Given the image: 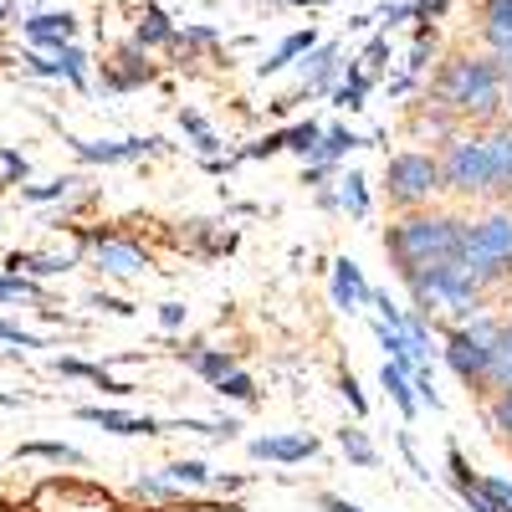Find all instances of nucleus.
Here are the masks:
<instances>
[{
	"label": "nucleus",
	"instance_id": "nucleus-17",
	"mask_svg": "<svg viewBox=\"0 0 512 512\" xmlns=\"http://www.w3.org/2000/svg\"><path fill=\"white\" fill-rule=\"evenodd\" d=\"M477 31L492 47V57L507 52L512 47V0H477Z\"/></svg>",
	"mask_w": 512,
	"mask_h": 512
},
{
	"label": "nucleus",
	"instance_id": "nucleus-14",
	"mask_svg": "<svg viewBox=\"0 0 512 512\" xmlns=\"http://www.w3.org/2000/svg\"><path fill=\"white\" fill-rule=\"evenodd\" d=\"M246 451H251V461L297 466V461H313V456H318V436H308V431H287V436H256Z\"/></svg>",
	"mask_w": 512,
	"mask_h": 512
},
{
	"label": "nucleus",
	"instance_id": "nucleus-18",
	"mask_svg": "<svg viewBox=\"0 0 512 512\" xmlns=\"http://www.w3.org/2000/svg\"><path fill=\"white\" fill-rule=\"evenodd\" d=\"M180 359H185L205 384H221L226 374H236V369H241V364H236V354H231V349H216V344H185V349H180Z\"/></svg>",
	"mask_w": 512,
	"mask_h": 512
},
{
	"label": "nucleus",
	"instance_id": "nucleus-6",
	"mask_svg": "<svg viewBox=\"0 0 512 512\" xmlns=\"http://www.w3.org/2000/svg\"><path fill=\"white\" fill-rule=\"evenodd\" d=\"M384 200H390V210H400V216H415V210H431L441 190V164L436 154H425V149H400L390 154V164H384Z\"/></svg>",
	"mask_w": 512,
	"mask_h": 512
},
{
	"label": "nucleus",
	"instance_id": "nucleus-47",
	"mask_svg": "<svg viewBox=\"0 0 512 512\" xmlns=\"http://www.w3.org/2000/svg\"><path fill=\"white\" fill-rule=\"evenodd\" d=\"M410 379H415V400H420V405H431V410H441V390H436V374H431V364L415 369Z\"/></svg>",
	"mask_w": 512,
	"mask_h": 512
},
{
	"label": "nucleus",
	"instance_id": "nucleus-30",
	"mask_svg": "<svg viewBox=\"0 0 512 512\" xmlns=\"http://www.w3.org/2000/svg\"><path fill=\"white\" fill-rule=\"evenodd\" d=\"M16 461H52V466H82L88 456H82L77 446H67V441H21V446H16Z\"/></svg>",
	"mask_w": 512,
	"mask_h": 512
},
{
	"label": "nucleus",
	"instance_id": "nucleus-2",
	"mask_svg": "<svg viewBox=\"0 0 512 512\" xmlns=\"http://www.w3.org/2000/svg\"><path fill=\"white\" fill-rule=\"evenodd\" d=\"M466 241V221L456 210H415V216H400L384 231V251H390V267L400 282H410L425 267L456 262Z\"/></svg>",
	"mask_w": 512,
	"mask_h": 512
},
{
	"label": "nucleus",
	"instance_id": "nucleus-39",
	"mask_svg": "<svg viewBox=\"0 0 512 512\" xmlns=\"http://www.w3.org/2000/svg\"><path fill=\"white\" fill-rule=\"evenodd\" d=\"M482 420H487V431H492L497 441H512V390H507V395H492V400L482 405Z\"/></svg>",
	"mask_w": 512,
	"mask_h": 512
},
{
	"label": "nucleus",
	"instance_id": "nucleus-12",
	"mask_svg": "<svg viewBox=\"0 0 512 512\" xmlns=\"http://www.w3.org/2000/svg\"><path fill=\"white\" fill-rule=\"evenodd\" d=\"M328 272H333V308L338 313H364L374 303V287H369V277L354 256H338Z\"/></svg>",
	"mask_w": 512,
	"mask_h": 512
},
{
	"label": "nucleus",
	"instance_id": "nucleus-22",
	"mask_svg": "<svg viewBox=\"0 0 512 512\" xmlns=\"http://www.w3.org/2000/svg\"><path fill=\"white\" fill-rule=\"evenodd\" d=\"M333 190H338V210H344L349 221H369L374 195H369V180L359 175V169H349V175H338V180H333Z\"/></svg>",
	"mask_w": 512,
	"mask_h": 512
},
{
	"label": "nucleus",
	"instance_id": "nucleus-58",
	"mask_svg": "<svg viewBox=\"0 0 512 512\" xmlns=\"http://www.w3.org/2000/svg\"><path fill=\"white\" fill-rule=\"evenodd\" d=\"M0 512H6V507H0Z\"/></svg>",
	"mask_w": 512,
	"mask_h": 512
},
{
	"label": "nucleus",
	"instance_id": "nucleus-44",
	"mask_svg": "<svg viewBox=\"0 0 512 512\" xmlns=\"http://www.w3.org/2000/svg\"><path fill=\"white\" fill-rule=\"evenodd\" d=\"M57 72L72 82V88H88V57H82L77 47H62L57 52Z\"/></svg>",
	"mask_w": 512,
	"mask_h": 512
},
{
	"label": "nucleus",
	"instance_id": "nucleus-23",
	"mask_svg": "<svg viewBox=\"0 0 512 512\" xmlns=\"http://www.w3.org/2000/svg\"><path fill=\"white\" fill-rule=\"evenodd\" d=\"M72 31H77V21L62 11H47V16H31L26 21V36L36 41V47H52V52H62V47H72Z\"/></svg>",
	"mask_w": 512,
	"mask_h": 512
},
{
	"label": "nucleus",
	"instance_id": "nucleus-51",
	"mask_svg": "<svg viewBox=\"0 0 512 512\" xmlns=\"http://www.w3.org/2000/svg\"><path fill=\"white\" fill-rule=\"evenodd\" d=\"M93 308H98V313H113V318H134V303H123V297H108V292H93Z\"/></svg>",
	"mask_w": 512,
	"mask_h": 512
},
{
	"label": "nucleus",
	"instance_id": "nucleus-7",
	"mask_svg": "<svg viewBox=\"0 0 512 512\" xmlns=\"http://www.w3.org/2000/svg\"><path fill=\"white\" fill-rule=\"evenodd\" d=\"M461 262L477 272V282L487 292L512 277V210H492V216H482V221H466Z\"/></svg>",
	"mask_w": 512,
	"mask_h": 512
},
{
	"label": "nucleus",
	"instance_id": "nucleus-11",
	"mask_svg": "<svg viewBox=\"0 0 512 512\" xmlns=\"http://www.w3.org/2000/svg\"><path fill=\"white\" fill-rule=\"evenodd\" d=\"M364 139L354 134V128H344V123H333V128H323V139L313 144V154L303 159V185H313V190H323V185H333L338 175L333 169L349 159V149H359Z\"/></svg>",
	"mask_w": 512,
	"mask_h": 512
},
{
	"label": "nucleus",
	"instance_id": "nucleus-5",
	"mask_svg": "<svg viewBox=\"0 0 512 512\" xmlns=\"http://www.w3.org/2000/svg\"><path fill=\"white\" fill-rule=\"evenodd\" d=\"M497 338H502V323L497 318H472L461 328H446L441 338V359L451 364V374L466 384V390H477L487 400V379H492V359H497Z\"/></svg>",
	"mask_w": 512,
	"mask_h": 512
},
{
	"label": "nucleus",
	"instance_id": "nucleus-35",
	"mask_svg": "<svg viewBox=\"0 0 512 512\" xmlns=\"http://www.w3.org/2000/svg\"><path fill=\"white\" fill-rule=\"evenodd\" d=\"M77 175H57V180H47V185H21V200H31V205H62V200H72L77 195Z\"/></svg>",
	"mask_w": 512,
	"mask_h": 512
},
{
	"label": "nucleus",
	"instance_id": "nucleus-1",
	"mask_svg": "<svg viewBox=\"0 0 512 512\" xmlns=\"http://www.w3.org/2000/svg\"><path fill=\"white\" fill-rule=\"evenodd\" d=\"M425 103L446 108L456 123H482V134H487V123L497 128L507 118V77H502V67H497L492 52L487 57L456 52V57H446L436 67Z\"/></svg>",
	"mask_w": 512,
	"mask_h": 512
},
{
	"label": "nucleus",
	"instance_id": "nucleus-8",
	"mask_svg": "<svg viewBox=\"0 0 512 512\" xmlns=\"http://www.w3.org/2000/svg\"><path fill=\"white\" fill-rule=\"evenodd\" d=\"M72 231H77V251L93 256V267L103 277H139V272L154 267V256L139 241H128V236H118L108 226H72Z\"/></svg>",
	"mask_w": 512,
	"mask_h": 512
},
{
	"label": "nucleus",
	"instance_id": "nucleus-34",
	"mask_svg": "<svg viewBox=\"0 0 512 512\" xmlns=\"http://www.w3.org/2000/svg\"><path fill=\"white\" fill-rule=\"evenodd\" d=\"M512 390V323H502V338H497V359H492V379H487V400L492 395H507Z\"/></svg>",
	"mask_w": 512,
	"mask_h": 512
},
{
	"label": "nucleus",
	"instance_id": "nucleus-42",
	"mask_svg": "<svg viewBox=\"0 0 512 512\" xmlns=\"http://www.w3.org/2000/svg\"><path fill=\"white\" fill-rule=\"evenodd\" d=\"M477 492L497 507V512H512V482L507 477H492V472H477Z\"/></svg>",
	"mask_w": 512,
	"mask_h": 512
},
{
	"label": "nucleus",
	"instance_id": "nucleus-55",
	"mask_svg": "<svg viewBox=\"0 0 512 512\" xmlns=\"http://www.w3.org/2000/svg\"><path fill=\"white\" fill-rule=\"evenodd\" d=\"M400 451H405V461H410V472L431 482V472H425V466H420V451H415V436H410V431H400Z\"/></svg>",
	"mask_w": 512,
	"mask_h": 512
},
{
	"label": "nucleus",
	"instance_id": "nucleus-36",
	"mask_svg": "<svg viewBox=\"0 0 512 512\" xmlns=\"http://www.w3.org/2000/svg\"><path fill=\"white\" fill-rule=\"evenodd\" d=\"M487 144H492V164H497L502 190H512V123H507V118H502L497 128H487Z\"/></svg>",
	"mask_w": 512,
	"mask_h": 512
},
{
	"label": "nucleus",
	"instance_id": "nucleus-49",
	"mask_svg": "<svg viewBox=\"0 0 512 512\" xmlns=\"http://www.w3.org/2000/svg\"><path fill=\"white\" fill-rule=\"evenodd\" d=\"M0 344H21V349H41V338L36 333H26L21 323H11V318H0Z\"/></svg>",
	"mask_w": 512,
	"mask_h": 512
},
{
	"label": "nucleus",
	"instance_id": "nucleus-4",
	"mask_svg": "<svg viewBox=\"0 0 512 512\" xmlns=\"http://www.w3.org/2000/svg\"><path fill=\"white\" fill-rule=\"evenodd\" d=\"M441 164V190L456 200H477V195H502L497 164H492V144L482 128H461L451 144H441L436 154Z\"/></svg>",
	"mask_w": 512,
	"mask_h": 512
},
{
	"label": "nucleus",
	"instance_id": "nucleus-53",
	"mask_svg": "<svg viewBox=\"0 0 512 512\" xmlns=\"http://www.w3.org/2000/svg\"><path fill=\"white\" fill-rule=\"evenodd\" d=\"M185 313H190L185 303H159V328H164V333H175V328H185Z\"/></svg>",
	"mask_w": 512,
	"mask_h": 512
},
{
	"label": "nucleus",
	"instance_id": "nucleus-45",
	"mask_svg": "<svg viewBox=\"0 0 512 512\" xmlns=\"http://www.w3.org/2000/svg\"><path fill=\"white\" fill-rule=\"evenodd\" d=\"M338 395H344V400H349V410H354V420H364V415H369V395L359 390V379H354L349 369H344V374H338Z\"/></svg>",
	"mask_w": 512,
	"mask_h": 512
},
{
	"label": "nucleus",
	"instance_id": "nucleus-20",
	"mask_svg": "<svg viewBox=\"0 0 512 512\" xmlns=\"http://www.w3.org/2000/svg\"><path fill=\"white\" fill-rule=\"evenodd\" d=\"M52 369H57L62 379H88V384H98V390L113 395V400H128V395H134V384L113 379L103 364H88V359H52Z\"/></svg>",
	"mask_w": 512,
	"mask_h": 512
},
{
	"label": "nucleus",
	"instance_id": "nucleus-26",
	"mask_svg": "<svg viewBox=\"0 0 512 512\" xmlns=\"http://www.w3.org/2000/svg\"><path fill=\"white\" fill-rule=\"evenodd\" d=\"M118 62H123V67H108V72H103V88H113V93H128V88H139V82H149V77H154V67L144 62V52H139V47H128Z\"/></svg>",
	"mask_w": 512,
	"mask_h": 512
},
{
	"label": "nucleus",
	"instance_id": "nucleus-28",
	"mask_svg": "<svg viewBox=\"0 0 512 512\" xmlns=\"http://www.w3.org/2000/svg\"><path fill=\"white\" fill-rule=\"evenodd\" d=\"M338 451H344L349 466H359V472H374L379 466V446L369 441L364 425H344V431H338Z\"/></svg>",
	"mask_w": 512,
	"mask_h": 512
},
{
	"label": "nucleus",
	"instance_id": "nucleus-48",
	"mask_svg": "<svg viewBox=\"0 0 512 512\" xmlns=\"http://www.w3.org/2000/svg\"><path fill=\"white\" fill-rule=\"evenodd\" d=\"M405 21H415V0H395V6L379 11V31H384V36H390L395 26H405Z\"/></svg>",
	"mask_w": 512,
	"mask_h": 512
},
{
	"label": "nucleus",
	"instance_id": "nucleus-32",
	"mask_svg": "<svg viewBox=\"0 0 512 512\" xmlns=\"http://www.w3.org/2000/svg\"><path fill=\"white\" fill-rule=\"evenodd\" d=\"M169 431H195V436H210V441H236L241 420H236V415H216V420H200V415H180V420H169Z\"/></svg>",
	"mask_w": 512,
	"mask_h": 512
},
{
	"label": "nucleus",
	"instance_id": "nucleus-31",
	"mask_svg": "<svg viewBox=\"0 0 512 512\" xmlns=\"http://www.w3.org/2000/svg\"><path fill=\"white\" fill-rule=\"evenodd\" d=\"M169 41H175V21L164 16V6H144V21L134 31V47L149 52V47H169Z\"/></svg>",
	"mask_w": 512,
	"mask_h": 512
},
{
	"label": "nucleus",
	"instance_id": "nucleus-24",
	"mask_svg": "<svg viewBox=\"0 0 512 512\" xmlns=\"http://www.w3.org/2000/svg\"><path fill=\"white\" fill-rule=\"evenodd\" d=\"M379 384H384V395H390V405L400 410V420L410 425V420L420 415V400H415V379H410L405 369H395V364H379Z\"/></svg>",
	"mask_w": 512,
	"mask_h": 512
},
{
	"label": "nucleus",
	"instance_id": "nucleus-33",
	"mask_svg": "<svg viewBox=\"0 0 512 512\" xmlns=\"http://www.w3.org/2000/svg\"><path fill=\"white\" fill-rule=\"evenodd\" d=\"M128 492H134L139 502H154V507H175V502H185V497L175 492V482H169L164 472H144V477H134V487H128Z\"/></svg>",
	"mask_w": 512,
	"mask_h": 512
},
{
	"label": "nucleus",
	"instance_id": "nucleus-27",
	"mask_svg": "<svg viewBox=\"0 0 512 512\" xmlns=\"http://www.w3.org/2000/svg\"><path fill=\"white\" fill-rule=\"evenodd\" d=\"M313 47H318V31H313V26H308V31H292V36H287L282 47H277V52H272L262 67H256V72H262V77H277L282 67H292L297 57H308Z\"/></svg>",
	"mask_w": 512,
	"mask_h": 512
},
{
	"label": "nucleus",
	"instance_id": "nucleus-46",
	"mask_svg": "<svg viewBox=\"0 0 512 512\" xmlns=\"http://www.w3.org/2000/svg\"><path fill=\"white\" fill-rule=\"evenodd\" d=\"M154 512H246L241 502H205V497H185V502H175V507H154Z\"/></svg>",
	"mask_w": 512,
	"mask_h": 512
},
{
	"label": "nucleus",
	"instance_id": "nucleus-19",
	"mask_svg": "<svg viewBox=\"0 0 512 512\" xmlns=\"http://www.w3.org/2000/svg\"><path fill=\"white\" fill-rule=\"evenodd\" d=\"M72 267H77V256H47V251H11V256H6V272L31 277V282L62 277V272H72Z\"/></svg>",
	"mask_w": 512,
	"mask_h": 512
},
{
	"label": "nucleus",
	"instance_id": "nucleus-37",
	"mask_svg": "<svg viewBox=\"0 0 512 512\" xmlns=\"http://www.w3.org/2000/svg\"><path fill=\"white\" fill-rule=\"evenodd\" d=\"M180 128L195 139V154H200V159H221V139L210 134V123H205L200 113H180Z\"/></svg>",
	"mask_w": 512,
	"mask_h": 512
},
{
	"label": "nucleus",
	"instance_id": "nucleus-43",
	"mask_svg": "<svg viewBox=\"0 0 512 512\" xmlns=\"http://www.w3.org/2000/svg\"><path fill=\"white\" fill-rule=\"evenodd\" d=\"M359 67H364L369 77H379L384 67H390V36L374 31V36H369V47H364V57H359Z\"/></svg>",
	"mask_w": 512,
	"mask_h": 512
},
{
	"label": "nucleus",
	"instance_id": "nucleus-40",
	"mask_svg": "<svg viewBox=\"0 0 512 512\" xmlns=\"http://www.w3.org/2000/svg\"><path fill=\"white\" fill-rule=\"evenodd\" d=\"M400 333L410 338L415 359H420V364H431V354H436V349H431V323H425V318H415V313L405 308V323H400Z\"/></svg>",
	"mask_w": 512,
	"mask_h": 512
},
{
	"label": "nucleus",
	"instance_id": "nucleus-13",
	"mask_svg": "<svg viewBox=\"0 0 512 512\" xmlns=\"http://www.w3.org/2000/svg\"><path fill=\"white\" fill-rule=\"evenodd\" d=\"M77 420L82 425H98V431H108V436H164V420H154V415H128V410H103V405H82L77 410Z\"/></svg>",
	"mask_w": 512,
	"mask_h": 512
},
{
	"label": "nucleus",
	"instance_id": "nucleus-10",
	"mask_svg": "<svg viewBox=\"0 0 512 512\" xmlns=\"http://www.w3.org/2000/svg\"><path fill=\"white\" fill-rule=\"evenodd\" d=\"M338 72H344V52H338V41H318V47L308 52V62H303V82H297V93L292 98H277L272 113H292V103L333 93L338 88Z\"/></svg>",
	"mask_w": 512,
	"mask_h": 512
},
{
	"label": "nucleus",
	"instance_id": "nucleus-41",
	"mask_svg": "<svg viewBox=\"0 0 512 512\" xmlns=\"http://www.w3.org/2000/svg\"><path fill=\"white\" fill-rule=\"evenodd\" d=\"M21 297H31V303H41V282H31V277H16V272H0V303H21Z\"/></svg>",
	"mask_w": 512,
	"mask_h": 512
},
{
	"label": "nucleus",
	"instance_id": "nucleus-16",
	"mask_svg": "<svg viewBox=\"0 0 512 512\" xmlns=\"http://www.w3.org/2000/svg\"><path fill=\"white\" fill-rule=\"evenodd\" d=\"M446 482H451V492L472 507V512H497V507L477 492V472H472V461H466V451H461L456 441L446 446Z\"/></svg>",
	"mask_w": 512,
	"mask_h": 512
},
{
	"label": "nucleus",
	"instance_id": "nucleus-25",
	"mask_svg": "<svg viewBox=\"0 0 512 512\" xmlns=\"http://www.w3.org/2000/svg\"><path fill=\"white\" fill-rule=\"evenodd\" d=\"M369 88H374V77H369L359 62H344V77H338V88H333L328 98H333V108L359 113V108H364V98H369Z\"/></svg>",
	"mask_w": 512,
	"mask_h": 512
},
{
	"label": "nucleus",
	"instance_id": "nucleus-9",
	"mask_svg": "<svg viewBox=\"0 0 512 512\" xmlns=\"http://www.w3.org/2000/svg\"><path fill=\"white\" fill-rule=\"evenodd\" d=\"M26 512H118V497L88 477H47L31 487Z\"/></svg>",
	"mask_w": 512,
	"mask_h": 512
},
{
	"label": "nucleus",
	"instance_id": "nucleus-56",
	"mask_svg": "<svg viewBox=\"0 0 512 512\" xmlns=\"http://www.w3.org/2000/svg\"><path fill=\"white\" fill-rule=\"evenodd\" d=\"M246 482H251L246 472H231V477H226V472H216V482H210V487H221V492H241Z\"/></svg>",
	"mask_w": 512,
	"mask_h": 512
},
{
	"label": "nucleus",
	"instance_id": "nucleus-21",
	"mask_svg": "<svg viewBox=\"0 0 512 512\" xmlns=\"http://www.w3.org/2000/svg\"><path fill=\"white\" fill-rule=\"evenodd\" d=\"M236 231H226L221 221H190V251L195 256H205V262H216V256H226V251H236Z\"/></svg>",
	"mask_w": 512,
	"mask_h": 512
},
{
	"label": "nucleus",
	"instance_id": "nucleus-38",
	"mask_svg": "<svg viewBox=\"0 0 512 512\" xmlns=\"http://www.w3.org/2000/svg\"><path fill=\"white\" fill-rule=\"evenodd\" d=\"M216 395H221V400H231V405H256V400H262V390H256V379H251L246 369L226 374V379L216 384Z\"/></svg>",
	"mask_w": 512,
	"mask_h": 512
},
{
	"label": "nucleus",
	"instance_id": "nucleus-29",
	"mask_svg": "<svg viewBox=\"0 0 512 512\" xmlns=\"http://www.w3.org/2000/svg\"><path fill=\"white\" fill-rule=\"evenodd\" d=\"M164 477L175 482V492L185 497V492H205L210 482H216V472H210V466L200 461V456H185V461H169L164 466Z\"/></svg>",
	"mask_w": 512,
	"mask_h": 512
},
{
	"label": "nucleus",
	"instance_id": "nucleus-54",
	"mask_svg": "<svg viewBox=\"0 0 512 512\" xmlns=\"http://www.w3.org/2000/svg\"><path fill=\"white\" fill-rule=\"evenodd\" d=\"M318 512H369V507H359V502H349V497H338V492H323V497H318Z\"/></svg>",
	"mask_w": 512,
	"mask_h": 512
},
{
	"label": "nucleus",
	"instance_id": "nucleus-52",
	"mask_svg": "<svg viewBox=\"0 0 512 512\" xmlns=\"http://www.w3.org/2000/svg\"><path fill=\"white\" fill-rule=\"evenodd\" d=\"M0 169H6V185H21L26 180V159L16 149H0Z\"/></svg>",
	"mask_w": 512,
	"mask_h": 512
},
{
	"label": "nucleus",
	"instance_id": "nucleus-50",
	"mask_svg": "<svg viewBox=\"0 0 512 512\" xmlns=\"http://www.w3.org/2000/svg\"><path fill=\"white\" fill-rule=\"evenodd\" d=\"M451 0H415V26H436Z\"/></svg>",
	"mask_w": 512,
	"mask_h": 512
},
{
	"label": "nucleus",
	"instance_id": "nucleus-15",
	"mask_svg": "<svg viewBox=\"0 0 512 512\" xmlns=\"http://www.w3.org/2000/svg\"><path fill=\"white\" fill-rule=\"evenodd\" d=\"M72 149H77V159L82 164H134V159H144V154H159L164 149V139H108V144H88V139H72Z\"/></svg>",
	"mask_w": 512,
	"mask_h": 512
},
{
	"label": "nucleus",
	"instance_id": "nucleus-3",
	"mask_svg": "<svg viewBox=\"0 0 512 512\" xmlns=\"http://www.w3.org/2000/svg\"><path fill=\"white\" fill-rule=\"evenodd\" d=\"M410 313L415 318H446V328H461V323H472L487 313V287L477 282V272L461 262H441V267H425L415 272L410 282Z\"/></svg>",
	"mask_w": 512,
	"mask_h": 512
},
{
	"label": "nucleus",
	"instance_id": "nucleus-57",
	"mask_svg": "<svg viewBox=\"0 0 512 512\" xmlns=\"http://www.w3.org/2000/svg\"><path fill=\"white\" fill-rule=\"evenodd\" d=\"M507 123H512V82H507Z\"/></svg>",
	"mask_w": 512,
	"mask_h": 512
}]
</instances>
